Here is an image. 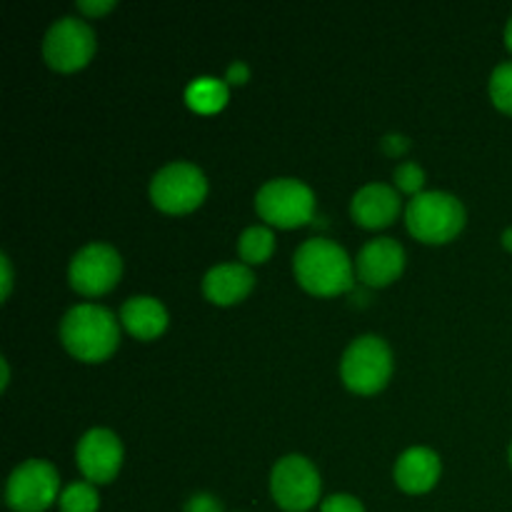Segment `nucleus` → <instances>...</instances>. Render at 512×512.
I'll use <instances>...</instances> for the list:
<instances>
[{"instance_id": "nucleus-1", "label": "nucleus", "mask_w": 512, "mask_h": 512, "mask_svg": "<svg viewBox=\"0 0 512 512\" xmlns=\"http://www.w3.org/2000/svg\"><path fill=\"white\" fill-rule=\"evenodd\" d=\"M295 280L315 298H338L355 285V263L338 243L328 238H310L295 250Z\"/></svg>"}, {"instance_id": "nucleus-2", "label": "nucleus", "mask_w": 512, "mask_h": 512, "mask_svg": "<svg viewBox=\"0 0 512 512\" xmlns=\"http://www.w3.org/2000/svg\"><path fill=\"white\" fill-rule=\"evenodd\" d=\"M60 343L80 363H103L118 350L120 323L103 305L80 303L60 320Z\"/></svg>"}, {"instance_id": "nucleus-3", "label": "nucleus", "mask_w": 512, "mask_h": 512, "mask_svg": "<svg viewBox=\"0 0 512 512\" xmlns=\"http://www.w3.org/2000/svg\"><path fill=\"white\" fill-rule=\"evenodd\" d=\"M463 200L443 190H423L410 198L405 208V225L415 240L425 245H445L458 238L465 228Z\"/></svg>"}, {"instance_id": "nucleus-4", "label": "nucleus", "mask_w": 512, "mask_h": 512, "mask_svg": "<svg viewBox=\"0 0 512 512\" xmlns=\"http://www.w3.org/2000/svg\"><path fill=\"white\" fill-rule=\"evenodd\" d=\"M340 378L355 395H375L393 378V350L380 335H360L340 360Z\"/></svg>"}, {"instance_id": "nucleus-5", "label": "nucleus", "mask_w": 512, "mask_h": 512, "mask_svg": "<svg viewBox=\"0 0 512 512\" xmlns=\"http://www.w3.org/2000/svg\"><path fill=\"white\" fill-rule=\"evenodd\" d=\"M208 198V178L198 165L175 160L160 168L150 180V200L160 213L188 215Z\"/></svg>"}, {"instance_id": "nucleus-6", "label": "nucleus", "mask_w": 512, "mask_h": 512, "mask_svg": "<svg viewBox=\"0 0 512 512\" xmlns=\"http://www.w3.org/2000/svg\"><path fill=\"white\" fill-rule=\"evenodd\" d=\"M255 210L273 228H303L315 215V193L298 178H273L255 195Z\"/></svg>"}, {"instance_id": "nucleus-7", "label": "nucleus", "mask_w": 512, "mask_h": 512, "mask_svg": "<svg viewBox=\"0 0 512 512\" xmlns=\"http://www.w3.org/2000/svg\"><path fill=\"white\" fill-rule=\"evenodd\" d=\"M60 475L48 460L30 458L10 473L5 503L13 512H45L60 500Z\"/></svg>"}, {"instance_id": "nucleus-8", "label": "nucleus", "mask_w": 512, "mask_h": 512, "mask_svg": "<svg viewBox=\"0 0 512 512\" xmlns=\"http://www.w3.org/2000/svg\"><path fill=\"white\" fill-rule=\"evenodd\" d=\"M323 490L318 468L305 455H285L270 473V493L285 512H308L315 508Z\"/></svg>"}, {"instance_id": "nucleus-9", "label": "nucleus", "mask_w": 512, "mask_h": 512, "mask_svg": "<svg viewBox=\"0 0 512 512\" xmlns=\"http://www.w3.org/2000/svg\"><path fill=\"white\" fill-rule=\"evenodd\" d=\"M123 258L108 243H88L73 255L68 268L70 288L83 298H100L118 285Z\"/></svg>"}, {"instance_id": "nucleus-10", "label": "nucleus", "mask_w": 512, "mask_h": 512, "mask_svg": "<svg viewBox=\"0 0 512 512\" xmlns=\"http://www.w3.org/2000/svg\"><path fill=\"white\" fill-rule=\"evenodd\" d=\"M98 40L93 28L80 18H60L43 38V58L58 73H75L93 60Z\"/></svg>"}, {"instance_id": "nucleus-11", "label": "nucleus", "mask_w": 512, "mask_h": 512, "mask_svg": "<svg viewBox=\"0 0 512 512\" xmlns=\"http://www.w3.org/2000/svg\"><path fill=\"white\" fill-rule=\"evenodd\" d=\"M123 443L108 428H93L78 440L75 463L83 478L93 485H108L123 468Z\"/></svg>"}, {"instance_id": "nucleus-12", "label": "nucleus", "mask_w": 512, "mask_h": 512, "mask_svg": "<svg viewBox=\"0 0 512 512\" xmlns=\"http://www.w3.org/2000/svg\"><path fill=\"white\" fill-rule=\"evenodd\" d=\"M405 250L393 238H375L360 248L355 258V275L368 288H388L403 275Z\"/></svg>"}, {"instance_id": "nucleus-13", "label": "nucleus", "mask_w": 512, "mask_h": 512, "mask_svg": "<svg viewBox=\"0 0 512 512\" xmlns=\"http://www.w3.org/2000/svg\"><path fill=\"white\" fill-rule=\"evenodd\" d=\"M350 215L365 230L388 228L400 215V193L385 183L363 185L350 200Z\"/></svg>"}, {"instance_id": "nucleus-14", "label": "nucleus", "mask_w": 512, "mask_h": 512, "mask_svg": "<svg viewBox=\"0 0 512 512\" xmlns=\"http://www.w3.org/2000/svg\"><path fill=\"white\" fill-rule=\"evenodd\" d=\"M440 473H443L440 455L435 450L423 448V445H415L395 460L393 478L403 493L425 495L438 485Z\"/></svg>"}, {"instance_id": "nucleus-15", "label": "nucleus", "mask_w": 512, "mask_h": 512, "mask_svg": "<svg viewBox=\"0 0 512 512\" xmlns=\"http://www.w3.org/2000/svg\"><path fill=\"white\" fill-rule=\"evenodd\" d=\"M253 288L255 275L245 263L215 265L203 278V295L213 305H220V308L243 303Z\"/></svg>"}, {"instance_id": "nucleus-16", "label": "nucleus", "mask_w": 512, "mask_h": 512, "mask_svg": "<svg viewBox=\"0 0 512 512\" xmlns=\"http://www.w3.org/2000/svg\"><path fill=\"white\" fill-rule=\"evenodd\" d=\"M168 310L158 298L150 295H135L128 298L120 308V325L133 335L135 340H155L168 330Z\"/></svg>"}, {"instance_id": "nucleus-17", "label": "nucleus", "mask_w": 512, "mask_h": 512, "mask_svg": "<svg viewBox=\"0 0 512 512\" xmlns=\"http://www.w3.org/2000/svg\"><path fill=\"white\" fill-rule=\"evenodd\" d=\"M230 98V85L225 80L218 78H195L193 83L185 88V105H188L193 113L200 115H213L228 105Z\"/></svg>"}, {"instance_id": "nucleus-18", "label": "nucleus", "mask_w": 512, "mask_h": 512, "mask_svg": "<svg viewBox=\"0 0 512 512\" xmlns=\"http://www.w3.org/2000/svg\"><path fill=\"white\" fill-rule=\"evenodd\" d=\"M275 235L268 225H253L245 228L238 238V255L245 265H263L273 258Z\"/></svg>"}, {"instance_id": "nucleus-19", "label": "nucleus", "mask_w": 512, "mask_h": 512, "mask_svg": "<svg viewBox=\"0 0 512 512\" xmlns=\"http://www.w3.org/2000/svg\"><path fill=\"white\" fill-rule=\"evenodd\" d=\"M60 512H98L100 495L93 483L80 480V483H70L68 488L60 493Z\"/></svg>"}, {"instance_id": "nucleus-20", "label": "nucleus", "mask_w": 512, "mask_h": 512, "mask_svg": "<svg viewBox=\"0 0 512 512\" xmlns=\"http://www.w3.org/2000/svg\"><path fill=\"white\" fill-rule=\"evenodd\" d=\"M490 100L500 113L512 115V63H500L490 75Z\"/></svg>"}, {"instance_id": "nucleus-21", "label": "nucleus", "mask_w": 512, "mask_h": 512, "mask_svg": "<svg viewBox=\"0 0 512 512\" xmlns=\"http://www.w3.org/2000/svg\"><path fill=\"white\" fill-rule=\"evenodd\" d=\"M395 190L405 195H420L425 185V170L418 163H400L393 173Z\"/></svg>"}, {"instance_id": "nucleus-22", "label": "nucleus", "mask_w": 512, "mask_h": 512, "mask_svg": "<svg viewBox=\"0 0 512 512\" xmlns=\"http://www.w3.org/2000/svg\"><path fill=\"white\" fill-rule=\"evenodd\" d=\"M320 512H365V508L358 498L340 493V495H330L328 500H323Z\"/></svg>"}, {"instance_id": "nucleus-23", "label": "nucleus", "mask_w": 512, "mask_h": 512, "mask_svg": "<svg viewBox=\"0 0 512 512\" xmlns=\"http://www.w3.org/2000/svg\"><path fill=\"white\" fill-rule=\"evenodd\" d=\"M183 512H223V505H220V500L215 498V495L195 493L193 498L185 503Z\"/></svg>"}, {"instance_id": "nucleus-24", "label": "nucleus", "mask_w": 512, "mask_h": 512, "mask_svg": "<svg viewBox=\"0 0 512 512\" xmlns=\"http://www.w3.org/2000/svg\"><path fill=\"white\" fill-rule=\"evenodd\" d=\"M380 148H383L385 155H390V158H400V155L408 153L410 148V140L405 138V135H385L383 140H380Z\"/></svg>"}, {"instance_id": "nucleus-25", "label": "nucleus", "mask_w": 512, "mask_h": 512, "mask_svg": "<svg viewBox=\"0 0 512 512\" xmlns=\"http://www.w3.org/2000/svg\"><path fill=\"white\" fill-rule=\"evenodd\" d=\"M115 8L113 0H78V10L85 18H103Z\"/></svg>"}, {"instance_id": "nucleus-26", "label": "nucleus", "mask_w": 512, "mask_h": 512, "mask_svg": "<svg viewBox=\"0 0 512 512\" xmlns=\"http://www.w3.org/2000/svg\"><path fill=\"white\" fill-rule=\"evenodd\" d=\"M250 80V68L243 63V60H235V63L228 65L225 70V83L228 85H245Z\"/></svg>"}, {"instance_id": "nucleus-27", "label": "nucleus", "mask_w": 512, "mask_h": 512, "mask_svg": "<svg viewBox=\"0 0 512 512\" xmlns=\"http://www.w3.org/2000/svg\"><path fill=\"white\" fill-rule=\"evenodd\" d=\"M0 268H3V300H8L10 290H13V268H10L8 255H0Z\"/></svg>"}, {"instance_id": "nucleus-28", "label": "nucleus", "mask_w": 512, "mask_h": 512, "mask_svg": "<svg viewBox=\"0 0 512 512\" xmlns=\"http://www.w3.org/2000/svg\"><path fill=\"white\" fill-rule=\"evenodd\" d=\"M500 243H503V248L508 250V253H512V228L505 230L503 238H500Z\"/></svg>"}, {"instance_id": "nucleus-29", "label": "nucleus", "mask_w": 512, "mask_h": 512, "mask_svg": "<svg viewBox=\"0 0 512 512\" xmlns=\"http://www.w3.org/2000/svg\"><path fill=\"white\" fill-rule=\"evenodd\" d=\"M505 48L512 53V18L508 20V25H505Z\"/></svg>"}, {"instance_id": "nucleus-30", "label": "nucleus", "mask_w": 512, "mask_h": 512, "mask_svg": "<svg viewBox=\"0 0 512 512\" xmlns=\"http://www.w3.org/2000/svg\"><path fill=\"white\" fill-rule=\"evenodd\" d=\"M0 365H3V383H0V388H8V380H10V368H8V360H0Z\"/></svg>"}, {"instance_id": "nucleus-31", "label": "nucleus", "mask_w": 512, "mask_h": 512, "mask_svg": "<svg viewBox=\"0 0 512 512\" xmlns=\"http://www.w3.org/2000/svg\"><path fill=\"white\" fill-rule=\"evenodd\" d=\"M508 460H510V468H512V443H510V450H508Z\"/></svg>"}]
</instances>
